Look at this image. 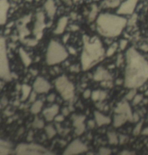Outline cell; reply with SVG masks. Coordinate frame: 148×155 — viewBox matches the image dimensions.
Returning a JSON list of instances; mask_svg holds the SVG:
<instances>
[{"mask_svg": "<svg viewBox=\"0 0 148 155\" xmlns=\"http://www.w3.org/2000/svg\"><path fill=\"white\" fill-rule=\"evenodd\" d=\"M148 79V62L135 50L130 48L126 52V67L124 85L129 88L142 86Z\"/></svg>", "mask_w": 148, "mask_h": 155, "instance_id": "6da1fadb", "label": "cell"}, {"mask_svg": "<svg viewBox=\"0 0 148 155\" xmlns=\"http://www.w3.org/2000/svg\"><path fill=\"white\" fill-rule=\"evenodd\" d=\"M83 51L81 61L83 70H87L95 64L102 60L105 51L101 41L97 37L90 39L88 36H83Z\"/></svg>", "mask_w": 148, "mask_h": 155, "instance_id": "7a4b0ae2", "label": "cell"}, {"mask_svg": "<svg viewBox=\"0 0 148 155\" xmlns=\"http://www.w3.org/2000/svg\"><path fill=\"white\" fill-rule=\"evenodd\" d=\"M127 24L126 18L117 15L103 13L98 16L96 21L97 30L105 37H116L119 36Z\"/></svg>", "mask_w": 148, "mask_h": 155, "instance_id": "3957f363", "label": "cell"}, {"mask_svg": "<svg viewBox=\"0 0 148 155\" xmlns=\"http://www.w3.org/2000/svg\"><path fill=\"white\" fill-rule=\"evenodd\" d=\"M68 57V52L60 43L51 40L49 44L46 52V62L49 65H54L65 60Z\"/></svg>", "mask_w": 148, "mask_h": 155, "instance_id": "277c9868", "label": "cell"}, {"mask_svg": "<svg viewBox=\"0 0 148 155\" xmlns=\"http://www.w3.org/2000/svg\"><path fill=\"white\" fill-rule=\"evenodd\" d=\"M0 76L1 79L6 81H10L12 79L6 50L5 39L3 37L0 39Z\"/></svg>", "mask_w": 148, "mask_h": 155, "instance_id": "5b68a950", "label": "cell"}, {"mask_svg": "<svg viewBox=\"0 0 148 155\" xmlns=\"http://www.w3.org/2000/svg\"><path fill=\"white\" fill-rule=\"evenodd\" d=\"M55 86L64 100H71L74 97L75 87L65 76L57 78L55 82Z\"/></svg>", "mask_w": 148, "mask_h": 155, "instance_id": "8992f818", "label": "cell"}, {"mask_svg": "<svg viewBox=\"0 0 148 155\" xmlns=\"http://www.w3.org/2000/svg\"><path fill=\"white\" fill-rule=\"evenodd\" d=\"M47 151L41 146L33 144H20L17 147L16 153L18 154H43Z\"/></svg>", "mask_w": 148, "mask_h": 155, "instance_id": "52a82bcc", "label": "cell"}, {"mask_svg": "<svg viewBox=\"0 0 148 155\" xmlns=\"http://www.w3.org/2000/svg\"><path fill=\"white\" fill-rule=\"evenodd\" d=\"M87 150V148L85 144H83L79 139H75V140H74L73 142L69 144V145L67 147V149L64 151V154H78L85 152Z\"/></svg>", "mask_w": 148, "mask_h": 155, "instance_id": "ba28073f", "label": "cell"}, {"mask_svg": "<svg viewBox=\"0 0 148 155\" xmlns=\"http://www.w3.org/2000/svg\"><path fill=\"white\" fill-rule=\"evenodd\" d=\"M45 16L42 12H39L36 15V21L34 24L33 33L36 36L37 39H41L43 36V30L45 28Z\"/></svg>", "mask_w": 148, "mask_h": 155, "instance_id": "9c48e42d", "label": "cell"}, {"mask_svg": "<svg viewBox=\"0 0 148 155\" xmlns=\"http://www.w3.org/2000/svg\"><path fill=\"white\" fill-rule=\"evenodd\" d=\"M138 0H126L117 10L118 15H132L137 7Z\"/></svg>", "mask_w": 148, "mask_h": 155, "instance_id": "30bf717a", "label": "cell"}, {"mask_svg": "<svg viewBox=\"0 0 148 155\" xmlns=\"http://www.w3.org/2000/svg\"><path fill=\"white\" fill-rule=\"evenodd\" d=\"M51 88V85L49 81L42 77H38L33 84V89L36 93H47Z\"/></svg>", "mask_w": 148, "mask_h": 155, "instance_id": "8fae6325", "label": "cell"}, {"mask_svg": "<svg viewBox=\"0 0 148 155\" xmlns=\"http://www.w3.org/2000/svg\"><path fill=\"white\" fill-rule=\"evenodd\" d=\"M116 114H124L127 116L128 120L133 121V114L131 110L130 106L129 104L126 102V101H123L122 102H120L119 104L117 105L115 110Z\"/></svg>", "mask_w": 148, "mask_h": 155, "instance_id": "7c38bea8", "label": "cell"}, {"mask_svg": "<svg viewBox=\"0 0 148 155\" xmlns=\"http://www.w3.org/2000/svg\"><path fill=\"white\" fill-rule=\"evenodd\" d=\"M30 21V15H26L24 18H21L19 21H18V28L19 30L20 33V39L21 40H24L25 37L30 33L29 30L26 28V24Z\"/></svg>", "mask_w": 148, "mask_h": 155, "instance_id": "4fadbf2b", "label": "cell"}, {"mask_svg": "<svg viewBox=\"0 0 148 155\" xmlns=\"http://www.w3.org/2000/svg\"><path fill=\"white\" fill-rule=\"evenodd\" d=\"M10 9L8 0H0V24L4 25L7 22V14Z\"/></svg>", "mask_w": 148, "mask_h": 155, "instance_id": "5bb4252c", "label": "cell"}, {"mask_svg": "<svg viewBox=\"0 0 148 155\" xmlns=\"http://www.w3.org/2000/svg\"><path fill=\"white\" fill-rule=\"evenodd\" d=\"M93 78L95 81H110L111 80V76L110 75V73L107 71L106 70H105L103 67H100L97 69L96 72L94 74Z\"/></svg>", "mask_w": 148, "mask_h": 155, "instance_id": "9a60e30c", "label": "cell"}, {"mask_svg": "<svg viewBox=\"0 0 148 155\" xmlns=\"http://www.w3.org/2000/svg\"><path fill=\"white\" fill-rule=\"evenodd\" d=\"M58 110H59V108H58V106L56 104H54L49 108L45 109L44 110L43 114H44V116L46 121L50 122V121L53 120L58 114Z\"/></svg>", "mask_w": 148, "mask_h": 155, "instance_id": "2e32d148", "label": "cell"}, {"mask_svg": "<svg viewBox=\"0 0 148 155\" xmlns=\"http://www.w3.org/2000/svg\"><path fill=\"white\" fill-rule=\"evenodd\" d=\"M94 116H95V122H96L97 125L98 126H102V125H107V124L110 123L111 119L109 117L104 115L102 113H101L100 112L95 111L94 113Z\"/></svg>", "mask_w": 148, "mask_h": 155, "instance_id": "e0dca14e", "label": "cell"}, {"mask_svg": "<svg viewBox=\"0 0 148 155\" xmlns=\"http://www.w3.org/2000/svg\"><path fill=\"white\" fill-rule=\"evenodd\" d=\"M44 8L49 18H53L54 17L56 12V7L54 0H47L44 4Z\"/></svg>", "mask_w": 148, "mask_h": 155, "instance_id": "ac0fdd59", "label": "cell"}, {"mask_svg": "<svg viewBox=\"0 0 148 155\" xmlns=\"http://www.w3.org/2000/svg\"><path fill=\"white\" fill-rule=\"evenodd\" d=\"M67 23H68V18L67 17L64 16L60 18L58 23H57L56 29L54 30L55 34H61L65 30L67 25Z\"/></svg>", "mask_w": 148, "mask_h": 155, "instance_id": "d6986e66", "label": "cell"}, {"mask_svg": "<svg viewBox=\"0 0 148 155\" xmlns=\"http://www.w3.org/2000/svg\"><path fill=\"white\" fill-rule=\"evenodd\" d=\"M128 120V117L124 114H116L113 118V126L115 128L121 126Z\"/></svg>", "mask_w": 148, "mask_h": 155, "instance_id": "ffe728a7", "label": "cell"}, {"mask_svg": "<svg viewBox=\"0 0 148 155\" xmlns=\"http://www.w3.org/2000/svg\"><path fill=\"white\" fill-rule=\"evenodd\" d=\"M19 54L23 62L24 63V65H25L26 67L30 65V63H31L32 60H31V58H30V57L28 56V54H27V52L25 51L23 49L20 48L19 50Z\"/></svg>", "mask_w": 148, "mask_h": 155, "instance_id": "44dd1931", "label": "cell"}, {"mask_svg": "<svg viewBox=\"0 0 148 155\" xmlns=\"http://www.w3.org/2000/svg\"><path fill=\"white\" fill-rule=\"evenodd\" d=\"M22 88V96H21V100L25 101L27 99L29 95L31 93V87L29 86L28 85L24 84L21 86Z\"/></svg>", "mask_w": 148, "mask_h": 155, "instance_id": "7402d4cb", "label": "cell"}, {"mask_svg": "<svg viewBox=\"0 0 148 155\" xmlns=\"http://www.w3.org/2000/svg\"><path fill=\"white\" fill-rule=\"evenodd\" d=\"M43 107V102H41V100H38L35 101V102H33V105H32L31 109H30V111L33 114H38L41 112V109H42Z\"/></svg>", "mask_w": 148, "mask_h": 155, "instance_id": "603a6c76", "label": "cell"}, {"mask_svg": "<svg viewBox=\"0 0 148 155\" xmlns=\"http://www.w3.org/2000/svg\"><path fill=\"white\" fill-rule=\"evenodd\" d=\"M72 119H73V125L77 128L84 124L85 117L84 115H73Z\"/></svg>", "mask_w": 148, "mask_h": 155, "instance_id": "cb8c5ba5", "label": "cell"}, {"mask_svg": "<svg viewBox=\"0 0 148 155\" xmlns=\"http://www.w3.org/2000/svg\"><path fill=\"white\" fill-rule=\"evenodd\" d=\"M122 0H105L103 5L106 7L114 8L120 5V3Z\"/></svg>", "mask_w": 148, "mask_h": 155, "instance_id": "d4e9b609", "label": "cell"}, {"mask_svg": "<svg viewBox=\"0 0 148 155\" xmlns=\"http://www.w3.org/2000/svg\"><path fill=\"white\" fill-rule=\"evenodd\" d=\"M108 139H109V142L110 144L112 145H116L118 143V139L117 137L116 134L113 132H109L108 133Z\"/></svg>", "mask_w": 148, "mask_h": 155, "instance_id": "484cf974", "label": "cell"}, {"mask_svg": "<svg viewBox=\"0 0 148 155\" xmlns=\"http://www.w3.org/2000/svg\"><path fill=\"white\" fill-rule=\"evenodd\" d=\"M98 7H97L95 4H93V5L92 6L91 11H90V14H89L88 19H89V21H90V22H92V21H93L95 19L97 15H98Z\"/></svg>", "mask_w": 148, "mask_h": 155, "instance_id": "4316f807", "label": "cell"}, {"mask_svg": "<svg viewBox=\"0 0 148 155\" xmlns=\"http://www.w3.org/2000/svg\"><path fill=\"white\" fill-rule=\"evenodd\" d=\"M45 130L49 139H52V138H54L56 133L55 128H54L53 126H51V125H48V126H46Z\"/></svg>", "mask_w": 148, "mask_h": 155, "instance_id": "83f0119b", "label": "cell"}, {"mask_svg": "<svg viewBox=\"0 0 148 155\" xmlns=\"http://www.w3.org/2000/svg\"><path fill=\"white\" fill-rule=\"evenodd\" d=\"M33 127L35 128H38V129L44 128V122L42 120H40L38 117H36L33 122Z\"/></svg>", "mask_w": 148, "mask_h": 155, "instance_id": "f1b7e54d", "label": "cell"}, {"mask_svg": "<svg viewBox=\"0 0 148 155\" xmlns=\"http://www.w3.org/2000/svg\"><path fill=\"white\" fill-rule=\"evenodd\" d=\"M117 47H118V44H117L116 43H114L113 44H112V45L109 48L107 52H106V56L108 57L112 56V55L115 53V52L116 51Z\"/></svg>", "mask_w": 148, "mask_h": 155, "instance_id": "f546056e", "label": "cell"}, {"mask_svg": "<svg viewBox=\"0 0 148 155\" xmlns=\"http://www.w3.org/2000/svg\"><path fill=\"white\" fill-rule=\"evenodd\" d=\"M136 95H137L136 88H132V90L129 91V93L126 95L125 99H126V100L130 101V100H132V99H133Z\"/></svg>", "mask_w": 148, "mask_h": 155, "instance_id": "4dcf8cb0", "label": "cell"}, {"mask_svg": "<svg viewBox=\"0 0 148 155\" xmlns=\"http://www.w3.org/2000/svg\"><path fill=\"white\" fill-rule=\"evenodd\" d=\"M23 41L27 46H30V47H34L38 44V39H24L23 40Z\"/></svg>", "mask_w": 148, "mask_h": 155, "instance_id": "1f68e13d", "label": "cell"}, {"mask_svg": "<svg viewBox=\"0 0 148 155\" xmlns=\"http://www.w3.org/2000/svg\"><path fill=\"white\" fill-rule=\"evenodd\" d=\"M10 147L0 145V154L4 155V154H10Z\"/></svg>", "mask_w": 148, "mask_h": 155, "instance_id": "d6a6232c", "label": "cell"}, {"mask_svg": "<svg viewBox=\"0 0 148 155\" xmlns=\"http://www.w3.org/2000/svg\"><path fill=\"white\" fill-rule=\"evenodd\" d=\"M92 99L95 102L100 101V96H101V91H94L92 93Z\"/></svg>", "mask_w": 148, "mask_h": 155, "instance_id": "836d02e7", "label": "cell"}, {"mask_svg": "<svg viewBox=\"0 0 148 155\" xmlns=\"http://www.w3.org/2000/svg\"><path fill=\"white\" fill-rule=\"evenodd\" d=\"M142 122H143L142 121V122H140L136 125V127H135V129H134V131H133L134 135H135V136H138V135L140 134V132H141L142 126Z\"/></svg>", "mask_w": 148, "mask_h": 155, "instance_id": "e575fe53", "label": "cell"}, {"mask_svg": "<svg viewBox=\"0 0 148 155\" xmlns=\"http://www.w3.org/2000/svg\"><path fill=\"white\" fill-rule=\"evenodd\" d=\"M99 154L101 155H109L111 154V150L109 149L108 148H105V147H102L99 149Z\"/></svg>", "mask_w": 148, "mask_h": 155, "instance_id": "d590c367", "label": "cell"}, {"mask_svg": "<svg viewBox=\"0 0 148 155\" xmlns=\"http://www.w3.org/2000/svg\"><path fill=\"white\" fill-rule=\"evenodd\" d=\"M85 130V124H83V125H80L79 127H77L76 129H75V133L78 135V136H80V135L84 133Z\"/></svg>", "mask_w": 148, "mask_h": 155, "instance_id": "8d00e7d4", "label": "cell"}, {"mask_svg": "<svg viewBox=\"0 0 148 155\" xmlns=\"http://www.w3.org/2000/svg\"><path fill=\"white\" fill-rule=\"evenodd\" d=\"M143 96L142 94H137L135 96V98L133 99V105H137L139 103L141 102V101L142 100Z\"/></svg>", "mask_w": 148, "mask_h": 155, "instance_id": "74e56055", "label": "cell"}, {"mask_svg": "<svg viewBox=\"0 0 148 155\" xmlns=\"http://www.w3.org/2000/svg\"><path fill=\"white\" fill-rule=\"evenodd\" d=\"M127 44H128L127 40L121 39V41H120V49H121V50H125V48L126 47V46H127Z\"/></svg>", "mask_w": 148, "mask_h": 155, "instance_id": "f35d334b", "label": "cell"}, {"mask_svg": "<svg viewBox=\"0 0 148 155\" xmlns=\"http://www.w3.org/2000/svg\"><path fill=\"white\" fill-rule=\"evenodd\" d=\"M91 95H92V93L90 89L85 90L84 91V93H83V96H84L85 99H88L90 96H91Z\"/></svg>", "mask_w": 148, "mask_h": 155, "instance_id": "ab89813d", "label": "cell"}, {"mask_svg": "<svg viewBox=\"0 0 148 155\" xmlns=\"http://www.w3.org/2000/svg\"><path fill=\"white\" fill-rule=\"evenodd\" d=\"M55 99H56V95H55V93H51L47 97L48 102H53L55 100Z\"/></svg>", "mask_w": 148, "mask_h": 155, "instance_id": "60d3db41", "label": "cell"}, {"mask_svg": "<svg viewBox=\"0 0 148 155\" xmlns=\"http://www.w3.org/2000/svg\"><path fill=\"white\" fill-rule=\"evenodd\" d=\"M136 21H137V15H134L133 17H132V18L129 20V22H127V23L129 24V25H132L133 24H135V23H136Z\"/></svg>", "mask_w": 148, "mask_h": 155, "instance_id": "b9f144b4", "label": "cell"}, {"mask_svg": "<svg viewBox=\"0 0 148 155\" xmlns=\"http://www.w3.org/2000/svg\"><path fill=\"white\" fill-rule=\"evenodd\" d=\"M30 102H35V99H36V92L34 91V92H31V93H30Z\"/></svg>", "mask_w": 148, "mask_h": 155, "instance_id": "7bdbcfd3", "label": "cell"}, {"mask_svg": "<svg viewBox=\"0 0 148 155\" xmlns=\"http://www.w3.org/2000/svg\"><path fill=\"white\" fill-rule=\"evenodd\" d=\"M7 102H8V101H7V99L6 97H2L1 98V108H3V107H6V105L7 104Z\"/></svg>", "mask_w": 148, "mask_h": 155, "instance_id": "ee69618b", "label": "cell"}, {"mask_svg": "<svg viewBox=\"0 0 148 155\" xmlns=\"http://www.w3.org/2000/svg\"><path fill=\"white\" fill-rule=\"evenodd\" d=\"M107 96V93L106 91H101V96H100V101L102 102L103 100H104L105 99Z\"/></svg>", "mask_w": 148, "mask_h": 155, "instance_id": "f6af8a7d", "label": "cell"}, {"mask_svg": "<svg viewBox=\"0 0 148 155\" xmlns=\"http://www.w3.org/2000/svg\"><path fill=\"white\" fill-rule=\"evenodd\" d=\"M54 120L56 122H62V121H64V115H57L56 116V117L54 118Z\"/></svg>", "mask_w": 148, "mask_h": 155, "instance_id": "bcb514c9", "label": "cell"}, {"mask_svg": "<svg viewBox=\"0 0 148 155\" xmlns=\"http://www.w3.org/2000/svg\"><path fill=\"white\" fill-rule=\"evenodd\" d=\"M70 113V110H69V108L67 107H64V108L62 109V115L64 116H67Z\"/></svg>", "mask_w": 148, "mask_h": 155, "instance_id": "7dc6e473", "label": "cell"}, {"mask_svg": "<svg viewBox=\"0 0 148 155\" xmlns=\"http://www.w3.org/2000/svg\"><path fill=\"white\" fill-rule=\"evenodd\" d=\"M95 121L92 120H89L88 122H87V126H88L90 128H91V129H92V128L95 127Z\"/></svg>", "mask_w": 148, "mask_h": 155, "instance_id": "c3c4849f", "label": "cell"}, {"mask_svg": "<svg viewBox=\"0 0 148 155\" xmlns=\"http://www.w3.org/2000/svg\"><path fill=\"white\" fill-rule=\"evenodd\" d=\"M140 120V115L137 113L133 114V122H138Z\"/></svg>", "mask_w": 148, "mask_h": 155, "instance_id": "681fc988", "label": "cell"}, {"mask_svg": "<svg viewBox=\"0 0 148 155\" xmlns=\"http://www.w3.org/2000/svg\"><path fill=\"white\" fill-rule=\"evenodd\" d=\"M126 139H127V138H126V136H122V135H121V136H120V143H121V144H124V142H126Z\"/></svg>", "mask_w": 148, "mask_h": 155, "instance_id": "f907efd6", "label": "cell"}, {"mask_svg": "<svg viewBox=\"0 0 148 155\" xmlns=\"http://www.w3.org/2000/svg\"><path fill=\"white\" fill-rule=\"evenodd\" d=\"M0 145H2V146H5V147H10V144H9L8 142H4V141L3 140H1V142H0Z\"/></svg>", "mask_w": 148, "mask_h": 155, "instance_id": "816d5d0a", "label": "cell"}, {"mask_svg": "<svg viewBox=\"0 0 148 155\" xmlns=\"http://www.w3.org/2000/svg\"><path fill=\"white\" fill-rule=\"evenodd\" d=\"M69 53L72 54H76V50H75V49L72 47H69Z\"/></svg>", "mask_w": 148, "mask_h": 155, "instance_id": "f5cc1de1", "label": "cell"}, {"mask_svg": "<svg viewBox=\"0 0 148 155\" xmlns=\"http://www.w3.org/2000/svg\"><path fill=\"white\" fill-rule=\"evenodd\" d=\"M69 39V34H66L65 36L63 37V42L67 43Z\"/></svg>", "mask_w": 148, "mask_h": 155, "instance_id": "db71d44e", "label": "cell"}, {"mask_svg": "<svg viewBox=\"0 0 148 155\" xmlns=\"http://www.w3.org/2000/svg\"><path fill=\"white\" fill-rule=\"evenodd\" d=\"M122 62V57L121 56V55H119V56L118 57V61H117V65L119 66L120 64Z\"/></svg>", "mask_w": 148, "mask_h": 155, "instance_id": "11a10c76", "label": "cell"}, {"mask_svg": "<svg viewBox=\"0 0 148 155\" xmlns=\"http://www.w3.org/2000/svg\"><path fill=\"white\" fill-rule=\"evenodd\" d=\"M32 139H33V132L30 131V133H28V136H27V140L31 141Z\"/></svg>", "mask_w": 148, "mask_h": 155, "instance_id": "9f6ffc18", "label": "cell"}, {"mask_svg": "<svg viewBox=\"0 0 148 155\" xmlns=\"http://www.w3.org/2000/svg\"><path fill=\"white\" fill-rule=\"evenodd\" d=\"M142 133L143 135H145V136H148V127L147 128H146L145 129L143 130V131L142 132Z\"/></svg>", "mask_w": 148, "mask_h": 155, "instance_id": "6f0895ef", "label": "cell"}, {"mask_svg": "<svg viewBox=\"0 0 148 155\" xmlns=\"http://www.w3.org/2000/svg\"><path fill=\"white\" fill-rule=\"evenodd\" d=\"M121 154H132V153H130V151H123Z\"/></svg>", "mask_w": 148, "mask_h": 155, "instance_id": "680465c9", "label": "cell"}, {"mask_svg": "<svg viewBox=\"0 0 148 155\" xmlns=\"http://www.w3.org/2000/svg\"><path fill=\"white\" fill-rule=\"evenodd\" d=\"M71 28H72V30H77L78 29V26H75V25H72Z\"/></svg>", "mask_w": 148, "mask_h": 155, "instance_id": "91938a15", "label": "cell"}, {"mask_svg": "<svg viewBox=\"0 0 148 155\" xmlns=\"http://www.w3.org/2000/svg\"><path fill=\"white\" fill-rule=\"evenodd\" d=\"M73 1H74V2H77V1H80V0H73Z\"/></svg>", "mask_w": 148, "mask_h": 155, "instance_id": "94428289", "label": "cell"}, {"mask_svg": "<svg viewBox=\"0 0 148 155\" xmlns=\"http://www.w3.org/2000/svg\"><path fill=\"white\" fill-rule=\"evenodd\" d=\"M146 95H147V96H148V90L147 91H146Z\"/></svg>", "mask_w": 148, "mask_h": 155, "instance_id": "6125c7cd", "label": "cell"}, {"mask_svg": "<svg viewBox=\"0 0 148 155\" xmlns=\"http://www.w3.org/2000/svg\"><path fill=\"white\" fill-rule=\"evenodd\" d=\"M15 1H17V0H15Z\"/></svg>", "mask_w": 148, "mask_h": 155, "instance_id": "be15d7a7", "label": "cell"}]
</instances>
